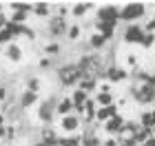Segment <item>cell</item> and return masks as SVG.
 I'll use <instances>...</instances> for the list:
<instances>
[{"label": "cell", "mask_w": 155, "mask_h": 146, "mask_svg": "<svg viewBox=\"0 0 155 146\" xmlns=\"http://www.w3.org/2000/svg\"><path fill=\"white\" fill-rule=\"evenodd\" d=\"M140 131H142V126H140V122H137V120H126V126H124V133H122V135L135 137Z\"/></svg>", "instance_id": "d4e9b609"}, {"label": "cell", "mask_w": 155, "mask_h": 146, "mask_svg": "<svg viewBox=\"0 0 155 146\" xmlns=\"http://www.w3.org/2000/svg\"><path fill=\"white\" fill-rule=\"evenodd\" d=\"M5 7H7L5 2H0V13H2V9H5Z\"/></svg>", "instance_id": "60d3db41"}, {"label": "cell", "mask_w": 155, "mask_h": 146, "mask_svg": "<svg viewBox=\"0 0 155 146\" xmlns=\"http://www.w3.org/2000/svg\"><path fill=\"white\" fill-rule=\"evenodd\" d=\"M93 97H95V102H97V106H100V109L102 106H111V104H117L113 93H95Z\"/></svg>", "instance_id": "603a6c76"}, {"label": "cell", "mask_w": 155, "mask_h": 146, "mask_svg": "<svg viewBox=\"0 0 155 146\" xmlns=\"http://www.w3.org/2000/svg\"><path fill=\"white\" fill-rule=\"evenodd\" d=\"M102 142H104V140L97 137V133H95L93 126L87 128V131L82 133V146H102Z\"/></svg>", "instance_id": "d6986e66"}, {"label": "cell", "mask_w": 155, "mask_h": 146, "mask_svg": "<svg viewBox=\"0 0 155 146\" xmlns=\"http://www.w3.org/2000/svg\"><path fill=\"white\" fill-rule=\"evenodd\" d=\"M45 53H47V58H58V55L62 53V44L60 42H49L45 47Z\"/></svg>", "instance_id": "83f0119b"}, {"label": "cell", "mask_w": 155, "mask_h": 146, "mask_svg": "<svg viewBox=\"0 0 155 146\" xmlns=\"http://www.w3.org/2000/svg\"><path fill=\"white\" fill-rule=\"evenodd\" d=\"M7 97H9V89H7L5 84H0V102H5Z\"/></svg>", "instance_id": "d590c367"}, {"label": "cell", "mask_w": 155, "mask_h": 146, "mask_svg": "<svg viewBox=\"0 0 155 146\" xmlns=\"http://www.w3.org/2000/svg\"><path fill=\"white\" fill-rule=\"evenodd\" d=\"M144 36H146L144 24H126L122 31V40L126 44H142Z\"/></svg>", "instance_id": "8992f818"}, {"label": "cell", "mask_w": 155, "mask_h": 146, "mask_svg": "<svg viewBox=\"0 0 155 146\" xmlns=\"http://www.w3.org/2000/svg\"><path fill=\"white\" fill-rule=\"evenodd\" d=\"M124 126H126V117L124 115H115V117H111L107 124H102L104 133H107L109 137H120L124 133Z\"/></svg>", "instance_id": "ba28073f"}, {"label": "cell", "mask_w": 155, "mask_h": 146, "mask_svg": "<svg viewBox=\"0 0 155 146\" xmlns=\"http://www.w3.org/2000/svg\"><path fill=\"white\" fill-rule=\"evenodd\" d=\"M53 5L51 2H33V16L36 18H45V20H49L53 16Z\"/></svg>", "instance_id": "2e32d148"}, {"label": "cell", "mask_w": 155, "mask_h": 146, "mask_svg": "<svg viewBox=\"0 0 155 146\" xmlns=\"http://www.w3.org/2000/svg\"><path fill=\"white\" fill-rule=\"evenodd\" d=\"M129 95L135 100V104H140V106H149V104H155V89L149 86V84H135V82H131Z\"/></svg>", "instance_id": "7a4b0ae2"}, {"label": "cell", "mask_w": 155, "mask_h": 146, "mask_svg": "<svg viewBox=\"0 0 155 146\" xmlns=\"http://www.w3.org/2000/svg\"><path fill=\"white\" fill-rule=\"evenodd\" d=\"M120 11H122V7L120 5H102L97 7L95 11V20L97 22H109V24H117L120 22Z\"/></svg>", "instance_id": "277c9868"}, {"label": "cell", "mask_w": 155, "mask_h": 146, "mask_svg": "<svg viewBox=\"0 0 155 146\" xmlns=\"http://www.w3.org/2000/svg\"><path fill=\"white\" fill-rule=\"evenodd\" d=\"M151 137H153V131H151V128H142V131H140V133L135 135V142H137L140 146H144L146 142L151 140Z\"/></svg>", "instance_id": "f1b7e54d"}, {"label": "cell", "mask_w": 155, "mask_h": 146, "mask_svg": "<svg viewBox=\"0 0 155 146\" xmlns=\"http://www.w3.org/2000/svg\"><path fill=\"white\" fill-rule=\"evenodd\" d=\"M55 100H45V102H40L38 104V120H40V124H45V126H49V124H53V120H55Z\"/></svg>", "instance_id": "5b68a950"}, {"label": "cell", "mask_w": 155, "mask_h": 146, "mask_svg": "<svg viewBox=\"0 0 155 146\" xmlns=\"http://www.w3.org/2000/svg\"><path fill=\"white\" fill-rule=\"evenodd\" d=\"M0 104H2V102H0Z\"/></svg>", "instance_id": "7bdbcfd3"}, {"label": "cell", "mask_w": 155, "mask_h": 146, "mask_svg": "<svg viewBox=\"0 0 155 146\" xmlns=\"http://www.w3.org/2000/svg\"><path fill=\"white\" fill-rule=\"evenodd\" d=\"M11 11H25V13H33V2H9L7 5Z\"/></svg>", "instance_id": "484cf974"}, {"label": "cell", "mask_w": 155, "mask_h": 146, "mask_svg": "<svg viewBox=\"0 0 155 146\" xmlns=\"http://www.w3.org/2000/svg\"><path fill=\"white\" fill-rule=\"evenodd\" d=\"M155 44V33H146V36H144V40H142V44H140V47H142V49H151Z\"/></svg>", "instance_id": "d6a6232c"}, {"label": "cell", "mask_w": 155, "mask_h": 146, "mask_svg": "<svg viewBox=\"0 0 155 146\" xmlns=\"http://www.w3.org/2000/svg\"><path fill=\"white\" fill-rule=\"evenodd\" d=\"M38 67H40V69H49V67H51V58H42Z\"/></svg>", "instance_id": "74e56055"}, {"label": "cell", "mask_w": 155, "mask_h": 146, "mask_svg": "<svg viewBox=\"0 0 155 146\" xmlns=\"http://www.w3.org/2000/svg\"><path fill=\"white\" fill-rule=\"evenodd\" d=\"M120 106L117 104H111V106H102V109H97V113H95V122L100 124H107L111 117H115V115H120V111H117Z\"/></svg>", "instance_id": "30bf717a"}, {"label": "cell", "mask_w": 155, "mask_h": 146, "mask_svg": "<svg viewBox=\"0 0 155 146\" xmlns=\"http://www.w3.org/2000/svg\"><path fill=\"white\" fill-rule=\"evenodd\" d=\"M60 146H82V133H71L60 137Z\"/></svg>", "instance_id": "cb8c5ba5"}, {"label": "cell", "mask_w": 155, "mask_h": 146, "mask_svg": "<svg viewBox=\"0 0 155 146\" xmlns=\"http://www.w3.org/2000/svg\"><path fill=\"white\" fill-rule=\"evenodd\" d=\"M31 146H45V144H42V142H40V140H36V142H33V144H31Z\"/></svg>", "instance_id": "ab89813d"}, {"label": "cell", "mask_w": 155, "mask_h": 146, "mask_svg": "<svg viewBox=\"0 0 155 146\" xmlns=\"http://www.w3.org/2000/svg\"><path fill=\"white\" fill-rule=\"evenodd\" d=\"M97 86H100V80H97L95 75H87V78L80 82V86H78V89H82V91L89 93V95H95L97 93Z\"/></svg>", "instance_id": "9a60e30c"}, {"label": "cell", "mask_w": 155, "mask_h": 146, "mask_svg": "<svg viewBox=\"0 0 155 146\" xmlns=\"http://www.w3.org/2000/svg\"><path fill=\"white\" fill-rule=\"evenodd\" d=\"M91 9H93V2H71V16L75 20L84 18Z\"/></svg>", "instance_id": "ac0fdd59"}, {"label": "cell", "mask_w": 155, "mask_h": 146, "mask_svg": "<svg viewBox=\"0 0 155 146\" xmlns=\"http://www.w3.org/2000/svg\"><path fill=\"white\" fill-rule=\"evenodd\" d=\"M40 142L45 146H60V135L55 133L51 126H45L40 131Z\"/></svg>", "instance_id": "7c38bea8"}, {"label": "cell", "mask_w": 155, "mask_h": 146, "mask_svg": "<svg viewBox=\"0 0 155 146\" xmlns=\"http://www.w3.org/2000/svg\"><path fill=\"white\" fill-rule=\"evenodd\" d=\"M131 80V69H124L120 64H107V82L111 84H122Z\"/></svg>", "instance_id": "52a82bcc"}, {"label": "cell", "mask_w": 155, "mask_h": 146, "mask_svg": "<svg viewBox=\"0 0 155 146\" xmlns=\"http://www.w3.org/2000/svg\"><path fill=\"white\" fill-rule=\"evenodd\" d=\"M2 53H5V58L9 60V62H13V64H18V62H22V47H20V44H16V42L7 44Z\"/></svg>", "instance_id": "4fadbf2b"}, {"label": "cell", "mask_w": 155, "mask_h": 146, "mask_svg": "<svg viewBox=\"0 0 155 146\" xmlns=\"http://www.w3.org/2000/svg\"><path fill=\"white\" fill-rule=\"evenodd\" d=\"M67 31H69L67 18H60V16H51V18H49V22H47V36L53 38V42H58V38L67 36Z\"/></svg>", "instance_id": "3957f363"}, {"label": "cell", "mask_w": 155, "mask_h": 146, "mask_svg": "<svg viewBox=\"0 0 155 146\" xmlns=\"http://www.w3.org/2000/svg\"><path fill=\"white\" fill-rule=\"evenodd\" d=\"M33 104H40V95L38 93H31V91H25L20 93V97H18V106L20 109H31Z\"/></svg>", "instance_id": "5bb4252c"}, {"label": "cell", "mask_w": 155, "mask_h": 146, "mask_svg": "<svg viewBox=\"0 0 155 146\" xmlns=\"http://www.w3.org/2000/svg\"><path fill=\"white\" fill-rule=\"evenodd\" d=\"M144 29H146V33H155V16H153L149 22L144 24Z\"/></svg>", "instance_id": "e575fe53"}, {"label": "cell", "mask_w": 155, "mask_h": 146, "mask_svg": "<svg viewBox=\"0 0 155 146\" xmlns=\"http://www.w3.org/2000/svg\"><path fill=\"white\" fill-rule=\"evenodd\" d=\"M27 18H29V13H25V11H13L9 16V20L16 24H27Z\"/></svg>", "instance_id": "4dcf8cb0"}, {"label": "cell", "mask_w": 155, "mask_h": 146, "mask_svg": "<svg viewBox=\"0 0 155 146\" xmlns=\"http://www.w3.org/2000/svg\"><path fill=\"white\" fill-rule=\"evenodd\" d=\"M7 22H9V18H5V13H0V31L7 27Z\"/></svg>", "instance_id": "f35d334b"}, {"label": "cell", "mask_w": 155, "mask_h": 146, "mask_svg": "<svg viewBox=\"0 0 155 146\" xmlns=\"http://www.w3.org/2000/svg\"><path fill=\"white\" fill-rule=\"evenodd\" d=\"M7 115L0 113V140H7V131H9V126H7Z\"/></svg>", "instance_id": "1f68e13d"}, {"label": "cell", "mask_w": 155, "mask_h": 146, "mask_svg": "<svg viewBox=\"0 0 155 146\" xmlns=\"http://www.w3.org/2000/svg\"><path fill=\"white\" fill-rule=\"evenodd\" d=\"M144 16H146L144 2H126V5H122V11H120V20L126 24H140V20Z\"/></svg>", "instance_id": "6da1fadb"}, {"label": "cell", "mask_w": 155, "mask_h": 146, "mask_svg": "<svg viewBox=\"0 0 155 146\" xmlns=\"http://www.w3.org/2000/svg\"><path fill=\"white\" fill-rule=\"evenodd\" d=\"M102 146H120V142H117V137H109V140L102 142Z\"/></svg>", "instance_id": "8d00e7d4"}, {"label": "cell", "mask_w": 155, "mask_h": 146, "mask_svg": "<svg viewBox=\"0 0 155 146\" xmlns=\"http://www.w3.org/2000/svg\"><path fill=\"white\" fill-rule=\"evenodd\" d=\"M89 97H93V95L84 93L82 89H73V91H71V100H73V104H75V111H78V109H84V104L89 102Z\"/></svg>", "instance_id": "ffe728a7"}, {"label": "cell", "mask_w": 155, "mask_h": 146, "mask_svg": "<svg viewBox=\"0 0 155 146\" xmlns=\"http://www.w3.org/2000/svg\"><path fill=\"white\" fill-rule=\"evenodd\" d=\"M117 24H109V22H97L95 20V29H97V33L100 36H104L107 38V42H111V40L115 38V33H117V29H115Z\"/></svg>", "instance_id": "e0dca14e"}, {"label": "cell", "mask_w": 155, "mask_h": 146, "mask_svg": "<svg viewBox=\"0 0 155 146\" xmlns=\"http://www.w3.org/2000/svg\"><path fill=\"white\" fill-rule=\"evenodd\" d=\"M60 128L64 131L67 135H71V133H80V128H82V117L80 115H67V117H60Z\"/></svg>", "instance_id": "9c48e42d"}, {"label": "cell", "mask_w": 155, "mask_h": 146, "mask_svg": "<svg viewBox=\"0 0 155 146\" xmlns=\"http://www.w3.org/2000/svg\"><path fill=\"white\" fill-rule=\"evenodd\" d=\"M97 93H113V86H111V82H100V86H97Z\"/></svg>", "instance_id": "836d02e7"}, {"label": "cell", "mask_w": 155, "mask_h": 146, "mask_svg": "<svg viewBox=\"0 0 155 146\" xmlns=\"http://www.w3.org/2000/svg\"><path fill=\"white\" fill-rule=\"evenodd\" d=\"M80 36H82V24H78V22H73V24H69L67 38L71 40V42H75V40H80Z\"/></svg>", "instance_id": "4316f807"}, {"label": "cell", "mask_w": 155, "mask_h": 146, "mask_svg": "<svg viewBox=\"0 0 155 146\" xmlns=\"http://www.w3.org/2000/svg\"><path fill=\"white\" fill-rule=\"evenodd\" d=\"M40 89H42L40 78H29V80H27V91H31V93H38V95H40Z\"/></svg>", "instance_id": "f546056e"}, {"label": "cell", "mask_w": 155, "mask_h": 146, "mask_svg": "<svg viewBox=\"0 0 155 146\" xmlns=\"http://www.w3.org/2000/svg\"><path fill=\"white\" fill-rule=\"evenodd\" d=\"M55 113H58L60 117H67V115L75 113V104L71 100V95H69V97H60L58 104H55Z\"/></svg>", "instance_id": "8fae6325"}, {"label": "cell", "mask_w": 155, "mask_h": 146, "mask_svg": "<svg viewBox=\"0 0 155 146\" xmlns=\"http://www.w3.org/2000/svg\"><path fill=\"white\" fill-rule=\"evenodd\" d=\"M0 47H2V44H0Z\"/></svg>", "instance_id": "b9f144b4"}, {"label": "cell", "mask_w": 155, "mask_h": 146, "mask_svg": "<svg viewBox=\"0 0 155 146\" xmlns=\"http://www.w3.org/2000/svg\"><path fill=\"white\" fill-rule=\"evenodd\" d=\"M137 122H140V126H142V128H153V126H155V120H153V109H144L142 113H140Z\"/></svg>", "instance_id": "7402d4cb"}, {"label": "cell", "mask_w": 155, "mask_h": 146, "mask_svg": "<svg viewBox=\"0 0 155 146\" xmlns=\"http://www.w3.org/2000/svg\"><path fill=\"white\" fill-rule=\"evenodd\" d=\"M107 44H109V42H107V38H104V36H100L97 31L89 36V47L93 49V51H102V49L107 47Z\"/></svg>", "instance_id": "44dd1931"}]
</instances>
